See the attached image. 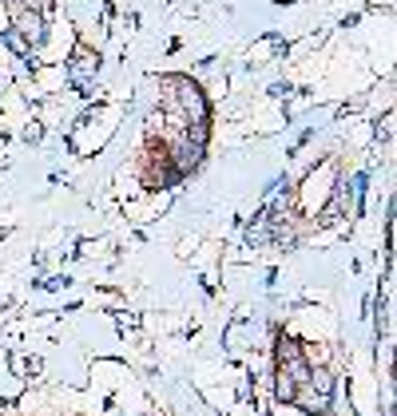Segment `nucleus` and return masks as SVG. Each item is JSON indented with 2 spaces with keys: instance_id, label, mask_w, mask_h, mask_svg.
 Masks as SVG:
<instances>
[{
  "instance_id": "1",
  "label": "nucleus",
  "mask_w": 397,
  "mask_h": 416,
  "mask_svg": "<svg viewBox=\"0 0 397 416\" xmlns=\"http://www.w3.org/2000/svg\"><path fill=\"white\" fill-rule=\"evenodd\" d=\"M198 159H203V147H198V143H183L179 155H175V171L187 174L191 167H198Z\"/></svg>"
},
{
  "instance_id": "2",
  "label": "nucleus",
  "mask_w": 397,
  "mask_h": 416,
  "mask_svg": "<svg viewBox=\"0 0 397 416\" xmlns=\"http://www.w3.org/2000/svg\"><path fill=\"white\" fill-rule=\"evenodd\" d=\"M179 96H183L187 107H195V119H198V123L207 119V103H203V96H198L195 84H183V87H179Z\"/></svg>"
},
{
  "instance_id": "3",
  "label": "nucleus",
  "mask_w": 397,
  "mask_h": 416,
  "mask_svg": "<svg viewBox=\"0 0 397 416\" xmlns=\"http://www.w3.org/2000/svg\"><path fill=\"white\" fill-rule=\"evenodd\" d=\"M294 401L306 413H330V396H314V392H294Z\"/></svg>"
},
{
  "instance_id": "4",
  "label": "nucleus",
  "mask_w": 397,
  "mask_h": 416,
  "mask_svg": "<svg viewBox=\"0 0 397 416\" xmlns=\"http://www.w3.org/2000/svg\"><path fill=\"white\" fill-rule=\"evenodd\" d=\"M298 353H302V345H298V341L278 337V365H286V357H290V361H298Z\"/></svg>"
},
{
  "instance_id": "5",
  "label": "nucleus",
  "mask_w": 397,
  "mask_h": 416,
  "mask_svg": "<svg viewBox=\"0 0 397 416\" xmlns=\"http://www.w3.org/2000/svg\"><path fill=\"white\" fill-rule=\"evenodd\" d=\"M310 385L318 389V396H330V385H334V380H330L326 369H318V373H310Z\"/></svg>"
},
{
  "instance_id": "6",
  "label": "nucleus",
  "mask_w": 397,
  "mask_h": 416,
  "mask_svg": "<svg viewBox=\"0 0 397 416\" xmlns=\"http://www.w3.org/2000/svg\"><path fill=\"white\" fill-rule=\"evenodd\" d=\"M294 392H298V385L286 377V369H282V373H278V401H294Z\"/></svg>"
},
{
  "instance_id": "7",
  "label": "nucleus",
  "mask_w": 397,
  "mask_h": 416,
  "mask_svg": "<svg viewBox=\"0 0 397 416\" xmlns=\"http://www.w3.org/2000/svg\"><path fill=\"white\" fill-rule=\"evenodd\" d=\"M4 40H8V44H13V52H16V56H28V44H24V40H20V36H16L13 28H8V32H4Z\"/></svg>"
},
{
  "instance_id": "8",
  "label": "nucleus",
  "mask_w": 397,
  "mask_h": 416,
  "mask_svg": "<svg viewBox=\"0 0 397 416\" xmlns=\"http://www.w3.org/2000/svg\"><path fill=\"white\" fill-rule=\"evenodd\" d=\"M40 135H44V131H40V127H36V123H32V127H28V131H24V139H28V143H36V139H40Z\"/></svg>"
}]
</instances>
